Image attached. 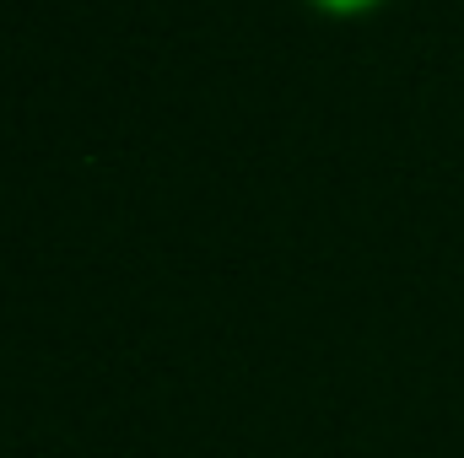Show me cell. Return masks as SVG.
Segmentation results:
<instances>
[{
	"mask_svg": "<svg viewBox=\"0 0 464 458\" xmlns=\"http://www.w3.org/2000/svg\"><path fill=\"white\" fill-rule=\"evenodd\" d=\"M319 5H330V11H362V5H372V0H319Z\"/></svg>",
	"mask_w": 464,
	"mask_h": 458,
	"instance_id": "6da1fadb",
	"label": "cell"
}]
</instances>
